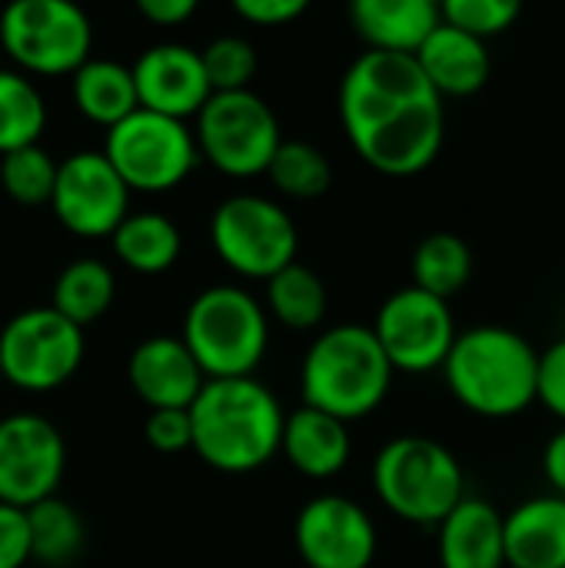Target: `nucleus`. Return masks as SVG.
Listing matches in <instances>:
<instances>
[{
    "mask_svg": "<svg viewBox=\"0 0 565 568\" xmlns=\"http://www.w3.org/2000/svg\"><path fill=\"white\" fill-rule=\"evenodd\" d=\"M340 120L360 160L386 176L423 173L446 136L443 97L406 53H360L340 80Z\"/></svg>",
    "mask_w": 565,
    "mask_h": 568,
    "instance_id": "f257e3e1",
    "label": "nucleus"
},
{
    "mask_svg": "<svg viewBox=\"0 0 565 568\" xmlns=\"http://www.w3.org/2000/svg\"><path fill=\"white\" fill-rule=\"evenodd\" d=\"M186 413L190 449L220 473H250L280 453L286 413L256 376L206 379Z\"/></svg>",
    "mask_w": 565,
    "mask_h": 568,
    "instance_id": "f03ea898",
    "label": "nucleus"
},
{
    "mask_svg": "<svg viewBox=\"0 0 565 568\" xmlns=\"http://www.w3.org/2000/svg\"><path fill=\"white\" fill-rule=\"evenodd\" d=\"M443 376L460 406L486 419H509L536 403L539 353L509 326H473L456 333Z\"/></svg>",
    "mask_w": 565,
    "mask_h": 568,
    "instance_id": "7ed1b4c3",
    "label": "nucleus"
},
{
    "mask_svg": "<svg viewBox=\"0 0 565 568\" xmlns=\"http://www.w3.org/2000/svg\"><path fill=\"white\" fill-rule=\"evenodd\" d=\"M393 366L363 323H340L323 329L300 366L303 406H313L343 423L363 419L383 406L393 386Z\"/></svg>",
    "mask_w": 565,
    "mask_h": 568,
    "instance_id": "20e7f679",
    "label": "nucleus"
},
{
    "mask_svg": "<svg viewBox=\"0 0 565 568\" xmlns=\"http://www.w3.org/2000/svg\"><path fill=\"white\" fill-rule=\"evenodd\" d=\"M180 339L206 379L253 376L266 356L270 316L243 286L216 283L190 300Z\"/></svg>",
    "mask_w": 565,
    "mask_h": 568,
    "instance_id": "39448f33",
    "label": "nucleus"
},
{
    "mask_svg": "<svg viewBox=\"0 0 565 568\" xmlns=\"http://www.w3.org/2000/svg\"><path fill=\"white\" fill-rule=\"evenodd\" d=\"M380 503L413 526H440L470 493L456 453L430 436H396L373 459Z\"/></svg>",
    "mask_w": 565,
    "mask_h": 568,
    "instance_id": "423d86ee",
    "label": "nucleus"
},
{
    "mask_svg": "<svg viewBox=\"0 0 565 568\" xmlns=\"http://www.w3.org/2000/svg\"><path fill=\"white\" fill-rule=\"evenodd\" d=\"M103 156L133 193H167L196 166V140L183 120L137 106L107 130Z\"/></svg>",
    "mask_w": 565,
    "mask_h": 568,
    "instance_id": "0eeeda50",
    "label": "nucleus"
},
{
    "mask_svg": "<svg viewBox=\"0 0 565 568\" xmlns=\"http://www.w3.org/2000/svg\"><path fill=\"white\" fill-rule=\"evenodd\" d=\"M0 43L20 73H73L90 60L93 27L73 0H13L0 13Z\"/></svg>",
    "mask_w": 565,
    "mask_h": 568,
    "instance_id": "6e6552de",
    "label": "nucleus"
},
{
    "mask_svg": "<svg viewBox=\"0 0 565 568\" xmlns=\"http://www.w3.org/2000/svg\"><path fill=\"white\" fill-rule=\"evenodd\" d=\"M210 243L233 273L270 280L296 260L300 230L270 196L233 193L210 216Z\"/></svg>",
    "mask_w": 565,
    "mask_h": 568,
    "instance_id": "1a4fd4ad",
    "label": "nucleus"
},
{
    "mask_svg": "<svg viewBox=\"0 0 565 568\" xmlns=\"http://www.w3.org/2000/svg\"><path fill=\"white\" fill-rule=\"evenodd\" d=\"M196 153L226 176L266 173L283 133L273 106L253 90L210 93L196 113Z\"/></svg>",
    "mask_w": 565,
    "mask_h": 568,
    "instance_id": "9d476101",
    "label": "nucleus"
},
{
    "mask_svg": "<svg viewBox=\"0 0 565 568\" xmlns=\"http://www.w3.org/2000/svg\"><path fill=\"white\" fill-rule=\"evenodd\" d=\"M83 329L53 306H33L10 316L0 329L3 379L27 393L63 386L83 363Z\"/></svg>",
    "mask_w": 565,
    "mask_h": 568,
    "instance_id": "9b49d317",
    "label": "nucleus"
},
{
    "mask_svg": "<svg viewBox=\"0 0 565 568\" xmlns=\"http://www.w3.org/2000/svg\"><path fill=\"white\" fill-rule=\"evenodd\" d=\"M370 329L383 346L390 366L403 373L440 369L456 339V320L450 303L416 286H403L390 293L376 310Z\"/></svg>",
    "mask_w": 565,
    "mask_h": 568,
    "instance_id": "f8f14e48",
    "label": "nucleus"
},
{
    "mask_svg": "<svg viewBox=\"0 0 565 568\" xmlns=\"http://www.w3.org/2000/svg\"><path fill=\"white\" fill-rule=\"evenodd\" d=\"M67 446L60 429L40 413H10L0 419V503L30 509L63 479Z\"/></svg>",
    "mask_w": 565,
    "mask_h": 568,
    "instance_id": "ddd939ff",
    "label": "nucleus"
},
{
    "mask_svg": "<svg viewBox=\"0 0 565 568\" xmlns=\"http://www.w3.org/2000/svg\"><path fill=\"white\" fill-rule=\"evenodd\" d=\"M50 206L70 233L110 236L130 213V190L103 150H77L57 163Z\"/></svg>",
    "mask_w": 565,
    "mask_h": 568,
    "instance_id": "4468645a",
    "label": "nucleus"
},
{
    "mask_svg": "<svg viewBox=\"0 0 565 568\" xmlns=\"http://www.w3.org/2000/svg\"><path fill=\"white\" fill-rule=\"evenodd\" d=\"M296 552L310 568H370L376 559L373 516L350 496H313L293 523Z\"/></svg>",
    "mask_w": 565,
    "mask_h": 568,
    "instance_id": "2eb2a0df",
    "label": "nucleus"
},
{
    "mask_svg": "<svg viewBox=\"0 0 565 568\" xmlns=\"http://www.w3.org/2000/svg\"><path fill=\"white\" fill-rule=\"evenodd\" d=\"M133 87H137V103L143 110L183 120L196 116L200 106L210 100V80L200 60V50L176 43V40H163L147 47L133 67Z\"/></svg>",
    "mask_w": 565,
    "mask_h": 568,
    "instance_id": "dca6fc26",
    "label": "nucleus"
},
{
    "mask_svg": "<svg viewBox=\"0 0 565 568\" xmlns=\"http://www.w3.org/2000/svg\"><path fill=\"white\" fill-rule=\"evenodd\" d=\"M127 379L150 409H190L206 376L180 336H150L127 359Z\"/></svg>",
    "mask_w": 565,
    "mask_h": 568,
    "instance_id": "f3484780",
    "label": "nucleus"
},
{
    "mask_svg": "<svg viewBox=\"0 0 565 568\" xmlns=\"http://www.w3.org/2000/svg\"><path fill=\"white\" fill-rule=\"evenodd\" d=\"M413 60L440 97H473L486 87L493 73V57L486 43L443 20L423 40Z\"/></svg>",
    "mask_w": 565,
    "mask_h": 568,
    "instance_id": "a211bd4d",
    "label": "nucleus"
},
{
    "mask_svg": "<svg viewBox=\"0 0 565 568\" xmlns=\"http://www.w3.org/2000/svg\"><path fill=\"white\" fill-rule=\"evenodd\" d=\"M436 529L440 568H506L503 513L493 503L466 496Z\"/></svg>",
    "mask_w": 565,
    "mask_h": 568,
    "instance_id": "6ab92c4d",
    "label": "nucleus"
},
{
    "mask_svg": "<svg viewBox=\"0 0 565 568\" xmlns=\"http://www.w3.org/2000/svg\"><path fill=\"white\" fill-rule=\"evenodd\" d=\"M506 568H565V499L533 496L503 516Z\"/></svg>",
    "mask_w": 565,
    "mask_h": 568,
    "instance_id": "aec40b11",
    "label": "nucleus"
},
{
    "mask_svg": "<svg viewBox=\"0 0 565 568\" xmlns=\"http://www.w3.org/2000/svg\"><path fill=\"white\" fill-rule=\"evenodd\" d=\"M280 453L296 473L310 479H330L350 463L353 453L350 426L313 406H300L283 419Z\"/></svg>",
    "mask_w": 565,
    "mask_h": 568,
    "instance_id": "412c9836",
    "label": "nucleus"
},
{
    "mask_svg": "<svg viewBox=\"0 0 565 568\" xmlns=\"http://www.w3.org/2000/svg\"><path fill=\"white\" fill-rule=\"evenodd\" d=\"M350 20L366 40V50L413 57L440 23L433 0H353Z\"/></svg>",
    "mask_w": 565,
    "mask_h": 568,
    "instance_id": "4be33fe9",
    "label": "nucleus"
},
{
    "mask_svg": "<svg viewBox=\"0 0 565 568\" xmlns=\"http://www.w3.org/2000/svg\"><path fill=\"white\" fill-rule=\"evenodd\" d=\"M70 90H73V103L77 110L100 123V126H117L123 116H130L140 103H137V87H133V73L127 63L120 60H107V57H90L87 63H80L70 73Z\"/></svg>",
    "mask_w": 565,
    "mask_h": 568,
    "instance_id": "5701e85b",
    "label": "nucleus"
},
{
    "mask_svg": "<svg viewBox=\"0 0 565 568\" xmlns=\"http://www.w3.org/2000/svg\"><path fill=\"white\" fill-rule=\"evenodd\" d=\"M110 243H113L117 260L127 270L143 273V276L167 273L180 260V250H183V236L176 223L153 210L127 213L120 226L110 233Z\"/></svg>",
    "mask_w": 565,
    "mask_h": 568,
    "instance_id": "b1692460",
    "label": "nucleus"
},
{
    "mask_svg": "<svg viewBox=\"0 0 565 568\" xmlns=\"http://www.w3.org/2000/svg\"><path fill=\"white\" fill-rule=\"evenodd\" d=\"M113 296H117L113 270L97 256H80V260H70L57 273L50 306L63 320H70L73 326L83 329V326L97 323L113 306Z\"/></svg>",
    "mask_w": 565,
    "mask_h": 568,
    "instance_id": "393cba45",
    "label": "nucleus"
},
{
    "mask_svg": "<svg viewBox=\"0 0 565 568\" xmlns=\"http://www.w3.org/2000/svg\"><path fill=\"white\" fill-rule=\"evenodd\" d=\"M473 280V250L460 233L440 230L420 240L413 250V286L436 296L453 300Z\"/></svg>",
    "mask_w": 565,
    "mask_h": 568,
    "instance_id": "a878e982",
    "label": "nucleus"
},
{
    "mask_svg": "<svg viewBox=\"0 0 565 568\" xmlns=\"http://www.w3.org/2000/svg\"><path fill=\"white\" fill-rule=\"evenodd\" d=\"M23 513H27V532H30V559L47 568L73 566L87 542L80 513L60 496H50Z\"/></svg>",
    "mask_w": 565,
    "mask_h": 568,
    "instance_id": "bb28decb",
    "label": "nucleus"
},
{
    "mask_svg": "<svg viewBox=\"0 0 565 568\" xmlns=\"http://www.w3.org/2000/svg\"><path fill=\"white\" fill-rule=\"evenodd\" d=\"M266 306L290 329H316L326 316L330 293L313 266L293 260L266 280Z\"/></svg>",
    "mask_w": 565,
    "mask_h": 568,
    "instance_id": "cd10ccee",
    "label": "nucleus"
},
{
    "mask_svg": "<svg viewBox=\"0 0 565 568\" xmlns=\"http://www.w3.org/2000/svg\"><path fill=\"white\" fill-rule=\"evenodd\" d=\"M43 126H47V103L37 83L20 70L0 67V156L40 143Z\"/></svg>",
    "mask_w": 565,
    "mask_h": 568,
    "instance_id": "c85d7f7f",
    "label": "nucleus"
},
{
    "mask_svg": "<svg viewBox=\"0 0 565 568\" xmlns=\"http://www.w3.org/2000/svg\"><path fill=\"white\" fill-rule=\"evenodd\" d=\"M266 173H270L273 186L293 200L323 196L333 183L330 156L320 146H313L310 140H280Z\"/></svg>",
    "mask_w": 565,
    "mask_h": 568,
    "instance_id": "c756f323",
    "label": "nucleus"
},
{
    "mask_svg": "<svg viewBox=\"0 0 565 568\" xmlns=\"http://www.w3.org/2000/svg\"><path fill=\"white\" fill-rule=\"evenodd\" d=\"M53 183H57V160L40 143L0 156V186L17 203L23 206L50 203Z\"/></svg>",
    "mask_w": 565,
    "mask_h": 568,
    "instance_id": "7c9ffc66",
    "label": "nucleus"
},
{
    "mask_svg": "<svg viewBox=\"0 0 565 568\" xmlns=\"http://www.w3.org/2000/svg\"><path fill=\"white\" fill-rule=\"evenodd\" d=\"M200 60H203V70H206L213 93L250 90V80L256 73V50L250 40H243L236 33L216 37L200 50Z\"/></svg>",
    "mask_w": 565,
    "mask_h": 568,
    "instance_id": "2f4dec72",
    "label": "nucleus"
},
{
    "mask_svg": "<svg viewBox=\"0 0 565 568\" xmlns=\"http://www.w3.org/2000/svg\"><path fill=\"white\" fill-rule=\"evenodd\" d=\"M523 13V3L516 0H446L440 3V20L476 37V40H490L506 33Z\"/></svg>",
    "mask_w": 565,
    "mask_h": 568,
    "instance_id": "473e14b6",
    "label": "nucleus"
},
{
    "mask_svg": "<svg viewBox=\"0 0 565 568\" xmlns=\"http://www.w3.org/2000/svg\"><path fill=\"white\" fill-rule=\"evenodd\" d=\"M147 443L157 453H183L193 443L190 413L186 409H150L147 416Z\"/></svg>",
    "mask_w": 565,
    "mask_h": 568,
    "instance_id": "72a5a7b5",
    "label": "nucleus"
},
{
    "mask_svg": "<svg viewBox=\"0 0 565 568\" xmlns=\"http://www.w3.org/2000/svg\"><path fill=\"white\" fill-rule=\"evenodd\" d=\"M536 403H543L553 416L565 419V336L546 353H539V389Z\"/></svg>",
    "mask_w": 565,
    "mask_h": 568,
    "instance_id": "f704fd0d",
    "label": "nucleus"
},
{
    "mask_svg": "<svg viewBox=\"0 0 565 568\" xmlns=\"http://www.w3.org/2000/svg\"><path fill=\"white\" fill-rule=\"evenodd\" d=\"M30 562L27 513L0 503V568H23Z\"/></svg>",
    "mask_w": 565,
    "mask_h": 568,
    "instance_id": "c9c22d12",
    "label": "nucleus"
},
{
    "mask_svg": "<svg viewBox=\"0 0 565 568\" xmlns=\"http://www.w3.org/2000/svg\"><path fill=\"white\" fill-rule=\"evenodd\" d=\"M233 10L256 27H283L306 10V0H233Z\"/></svg>",
    "mask_w": 565,
    "mask_h": 568,
    "instance_id": "e433bc0d",
    "label": "nucleus"
},
{
    "mask_svg": "<svg viewBox=\"0 0 565 568\" xmlns=\"http://www.w3.org/2000/svg\"><path fill=\"white\" fill-rule=\"evenodd\" d=\"M137 7L157 27H176L196 13V0H140Z\"/></svg>",
    "mask_w": 565,
    "mask_h": 568,
    "instance_id": "4c0bfd02",
    "label": "nucleus"
},
{
    "mask_svg": "<svg viewBox=\"0 0 565 568\" xmlns=\"http://www.w3.org/2000/svg\"><path fill=\"white\" fill-rule=\"evenodd\" d=\"M543 473H546L549 486L556 489V496L565 499V426L549 436V443L543 449Z\"/></svg>",
    "mask_w": 565,
    "mask_h": 568,
    "instance_id": "58836bf2",
    "label": "nucleus"
},
{
    "mask_svg": "<svg viewBox=\"0 0 565 568\" xmlns=\"http://www.w3.org/2000/svg\"><path fill=\"white\" fill-rule=\"evenodd\" d=\"M0 379H3V366H0Z\"/></svg>",
    "mask_w": 565,
    "mask_h": 568,
    "instance_id": "ea45409f",
    "label": "nucleus"
}]
</instances>
